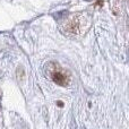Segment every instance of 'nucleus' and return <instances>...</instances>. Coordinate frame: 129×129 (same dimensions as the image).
I'll list each match as a JSON object with an SVG mask.
<instances>
[{
    "instance_id": "nucleus-1",
    "label": "nucleus",
    "mask_w": 129,
    "mask_h": 129,
    "mask_svg": "<svg viewBox=\"0 0 129 129\" xmlns=\"http://www.w3.org/2000/svg\"><path fill=\"white\" fill-rule=\"evenodd\" d=\"M53 68L49 69L50 76H51V79L56 83L57 85H60V86H66L68 85V77L63 74V71L60 68H58V64L52 63Z\"/></svg>"
}]
</instances>
